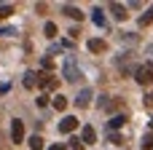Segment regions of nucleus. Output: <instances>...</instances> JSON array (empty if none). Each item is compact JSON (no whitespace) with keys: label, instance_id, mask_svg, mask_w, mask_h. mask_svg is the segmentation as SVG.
<instances>
[{"label":"nucleus","instance_id":"obj_21","mask_svg":"<svg viewBox=\"0 0 153 150\" xmlns=\"http://www.w3.org/2000/svg\"><path fill=\"white\" fill-rule=\"evenodd\" d=\"M46 105H48V97H46V94H43V97H38V107H46Z\"/></svg>","mask_w":153,"mask_h":150},{"label":"nucleus","instance_id":"obj_1","mask_svg":"<svg viewBox=\"0 0 153 150\" xmlns=\"http://www.w3.org/2000/svg\"><path fill=\"white\" fill-rule=\"evenodd\" d=\"M134 78H137V83H143V86H151V83H153V62L140 64V67H137V72H134Z\"/></svg>","mask_w":153,"mask_h":150},{"label":"nucleus","instance_id":"obj_24","mask_svg":"<svg viewBox=\"0 0 153 150\" xmlns=\"http://www.w3.org/2000/svg\"><path fill=\"white\" fill-rule=\"evenodd\" d=\"M48 150H67V148H65V145H51Z\"/></svg>","mask_w":153,"mask_h":150},{"label":"nucleus","instance_id":"obj_20","mask_svg":"<svg viewBox=\"0 0 153 150\" xmlns=\"http://www.w3.org/2000/svg\"><path fill=\"white\" fill-rule=\"evenodd\" d=\"M70 148H73V150H81V148H83L81 137H73V140H70Z\"/></svg>","mask_w":153,"mask_h":150},{"label":"nucleus","instance_id":"obj_9","mask_svg":"<svg viewBox=\"0 0 153 150\" xmlns=\"http://www.w3.org/2000/svg\"><path fill=\"white\" fill-rule=\"evenodd\" d=\"M94 140H97V132H94L91 126H83V134H81V142H83V145H91Z\"/></svg>","mask_w":153,"mask_h":150},{"label":"nucleus","instance_id":"obj_7","mask_svg":"<svg viewBox=\"0 0 153 150\" xmlns=\"http://www.w3.org/2000/svg\"><path fill=\"white\" fill-rule=\"evenodd\" d=\"M89 102H91V89H83V91L75 97V105H78V107H89Z\"/></svg>","mask_w":153,"mask_h":150},{"label":"nucleus","instance_id":"obj_3","mask_svg":"<svg viewBox=\"0 0 153 150\" xmlns=\"http://www.w3.org/2000/svg\"><path fill=\"white\" fill-rule=\"evenodd\" d=\"M78 129V118L75 115H65L62 121H59V132L62 134H70V132H75Z\"/></svg>","mask_w":153,"mask_h":150},{"label":"nucleus","instance_id":"obj_18","mask_svg":"<svg viewBox=\"0 0 153 150\" xmlns=\"http://www.w3.org/2000/svg\"><path fill=\"white\" fill-rule=\"evenodd\" d=\"M13 13V5H0V19H8Z\"/></svg>","mask_w":153,"mask_h":150},{"label":"nucleus","instance_id":"obj_16","mask_svg":"<svg viewBox=\"0 0 153 150\" xmlns=\"http://www.w3.org/2000/svg\"><path fill=\"white\" fill-rule=\"evenodd\" d=\"M124 123H126V115H113L110 118V129H121Z\"/></svg>","mask_w":153,"mask_h":150},{"label":"nucleus","instance_id":"obj_22","mask_svg":"<svg viewBox=\"0 0 153 150\" xmlns=\"http://www.w3.org/2000/svg\"><path fill=\"white\" fill-rule=\"evenodd\" d=\"M43 67H46V70H51V67H54V62H51V56H46V59H43Z\"/></svg>","mask_w":153,"mask_h":150},{"label":"nucleus","instance_id":"obj_13","mask_svg":"<svg viewBox=\"0 0 153 150\" xmlns=\"http://www.w3.org/2000/svg\"><path fill=\"white\" fill-rule=\"evenodd\" d=\"M151 21H153V5L145 11V13H143V16H140V27H148Z\"/></svg>","mask_w":153,"mask_h":150},{"label":"nucleus","instance_id":"obj_11","mask_svg":"<svg viewBox=\"0 0 153 150\" xmlns=\"http://www.w3.org/2000/svg\"><path fill=\"white\" fill-rule=\"evenodd\" d=\"M35 86H38V75L35 72H27L24 75V89H35Z\"/></svg>","mask_w":153,"mask_h":150},{"label":"nucleus","instance_id":"obj_12","mask_svg":"<svg viewBox=\"0 0 153 150\" xmlns=\"http://www.w3.org/2000/svg\"><path fill=\"white\" fill-rule=\"evenodd\" d=\"M30 150H43V137H40V134L30 137Z\"/></svg>","mask_w":153,"mask_h":150},{"label":"nucleus","instance_id":"obj_19","mask_svg":"<svg viewBox=\"0 0 153 150\" xmlns=\"http://www.w3.org/2000/svg\"><path fill=\"white\" fill-rule=\"evenodd\" d=\"M143 150H153V134H145V140H143Z\"/></svg>","mask_w":153,"mask_h":150},{"label":"nucleus","instance_id":"obj_2","mask_svg":"<svg viewBox=\"0 0 153 150\" xmlns=\"http://www.w3.org/2000/svg\"><path fill=\"white\" fill-rule=\"evenodd\" d=\"M65 78H67V81H73V83L81 78V72H78V64H75V59H73V56H67V62H65Z\"/></svg>","mask_w":153,"mask_h":150},{"label":"nucleus","instance_id":"obj_23","mask_svg":"<svg viewBox=\"0 0 153 150\" xmlns=\"http://www.w3.org/2000/svg\"><path fill=\"white\" fill-rule=\"evenodd\" d=\"M110 142H113V145H121V137H118V134H113V132H110Z\"/></svg>","mask_w":153,"mask_h":150},{"label":"nucleus","instance_id":"obj_14","mask_svg":"<svg viewBox=\"0 0 153 150\" xmlns=\"http://www.w3.org/2000/svg\"><path fill=\"white\" fill-rule=\"evenodd\" d=\"M91 19H94V24H97V27H105V16H102V11H100V8H94V11H91Z\"/></svg>","mask_w":153,"mask_h":150},{"label":"nucleus","instance_id":"obj_17","mask_svg":"<svg viewBox=\"0 0 153 150\" xmlns=\"http://www.w3.org/2000/svg\"><path fill=\"white\" fill-rule=\"evenodd\" d=\"M43 32H46V38H56V24H54V21H46Z\"/></svg>","mask_w":153,"mask_h":150},{"label":"nucleus","instance_id":"obj_15","mask_svg":"<svg viewBox=\"0 0 153 150\" xmlns=\"http://www.w3.org/2000/svg\"><path fill=\"white\" fill-rule=\"evenodd\" d=\"M54 107H56L59 113H62V110H67V97H62V94H59V97H54Z\"/></svg>","mask_w":153,"mask_h":150},{"label":"nucleus","instance_id":"obj_10","mask_svg":"<svg viewBox=\"0 0 153 150\" xmlns=\"http://www.w3.org/2000/svg\"><path fill=\"white\" fill-rule=\"evenodd\" d=\"M62 11H65L70 19H75V21H81V19H83V11H81V8H75V5H65Z\"/></svg>","mask_w":153,"mask_h":150},{"label":"nucleus","instance_id":"obj_5","mask_svg":"<svg viewBox=\"0 0 153 150\" xmlns=\"http://www.w3.org/2000/svg\"><path fill=\"white\" fill-rule=\"evenodd\" d=\"M38 86H43V89H56L59 81H56L54 75H48V72H40V75H38Z\"/></svg>","mask_w":153,"mask_h":150},{"label":"nucleus","instance_id":"obj_25","mask_svg":"<svg viewBox=\"0 0 153 150\" xmlns=\"http://www.w3.org/2000/svg\"><path fill=\"white\" fill-rule=\"evenodd\" d=\"M151 129H153V118H151Z\"/></svg>","mask_w":153,"mask_h":150},{"label":"nucleus","instance_id":"obj_6","mask_svg":"<svg viewBox=\"0 0 153 150\" xmlns=\"http://www.w3.org/2000/svg\"><path fill=\"white\" fill-rule=\"evenodd\" d=\"M105 48H108V43H105L102 38H91V40H89V51H91V54H102Z\"/></svg>","mask_w":153,"mask_h":150},{"label":"nucleus","instance_id":"obj_4","mask_svg":"<svg viewBox=\"0 0 153 150\" xmlns=\"http://www.w3.org/2000/svg\"><path fill=\"white\" fill-rule=\"evenodd\" d=\"M11 140H13L16 145H19V142H24V123H22L19 118L11 123Z\"/></svg>","mask_w":153,"mask_h":150},{"label":"nucleus","instance_id":"obj_8","mask_svg":"<svg viewBox=\"0 0 153 150\" xmlns=\"http://www.w3.org/2000/svg\"><path fill=\"white\" fill-rule=\"evenodd\" d=\"M110 13H113L118 21H124V19H126V8H124L121 3H110Z\"/></svg>","mask_w":153,"mask_h":150}]
</instances>
